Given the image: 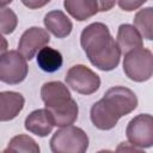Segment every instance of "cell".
<instances>
[{"instance_id":"cell-1","label":"cell","mask_w":153,"mask_h":153,"mask_svg":"<svg viewBox=\"0 0 153 153\" xmlns=\"http://www.w3.org/2000/svg\"><path fill=\"white\" fill-rule=\"evenodd\" d=\"M80 44L96 68L109 72L118 66L122 51L104 23L96 22L87 25L81 31Z\"/></svg>"},{"instance_id":"cell-2","label":"cell","mask_w":153,"mask_h":153,"mask_svg":"<svg viewBox=\"0 0 153 153\" xmlns=\"http://www.w3.org/2000/svg\"><path fill=\"white\" fill-rule=\"evenodd\" d=\"M49 143L54 153H84L88 148V136L81 128L71 124L57 129Z\"/></svg>"},{"instance_id":"cell-3","label":"cell","mask_w":153,"mask_h":153,"mask_svg":"<svg viewBox=\"0 0 153 153\" xmlns=\"http://www.w3.org/2000/svg\"><path fill=\"white\" fill-rule=\"evenodd\" d=\"M123 72L136 82L149 80L153 76V53L142 47L124 54Z\"/></svg>"},{"instance_id":"cell-4","label":"cell","mask_w":153,"mask_h":153,"mask_svg":"<svg viewBox=\"0 0 153 153\" xmlns=\"http://www.w3.org/2000/svg\"><path fill=\"white\" fill-rule=\"evenodd\" d=\"M27 60L19 50H7L0 56V80L8 85H17L25 80L29 67Z\"/></svg>"},{"instance_id":"cell-5","label":"cell","mask_w":153,"mask_h":153,"mask_svg":"<svg viewBox=\"0 0 153 153\" xmlns=\"http://www.w3.org/2000/svg\"><path fill=\"white\" fill-rule=\"evenodd\" d=\"M126 135L129 143L139 149L153 146V116L140 114L131 118L127 126Z\"/></svg>"},{"instance_id":"cell-6","label":"cell","mask_w":153,"mask_h":153,"mask_svg":"<svg viewBox=\"0 0 153 153\" xmlns=\"http://www.w3.org/2000/svg\"><path fill=\"white\" fill-rule=\"evenodd\" d=\"M67 86L80 94H92L100 86V78L85 65L72 66L65 76Z\"/></svg>"},{"instance_id":"cell-7","label":"cell","mask_w":153,"mask_h":153,"mask_svg":"<svg viewBox=\"0 0 153 153\" xmlns=\"http://www.w3.org/2000/svg\"><path fill=\"white\" fill-rule=\"evenodd\" d=\"M50 42V36L47 29H42L39 26L29 27L23 32L19 38L18 50L26 60H32L37 53Z\"/></svg>"},{"instance_id":"cell-8","label":"cell","mask_w":153,"mask_h":153,"mask_svg":"<svg viewBox=\"0 0 153 153\" xmlns=\"http://www.w3.org/2000/svg\"><path fill=\"white\" fill-rule=\"evenodd\" d=\"M122 116L118 114L116 108L105 100L103 97L96 102L90 110V118L93 126L100 130L112 129Z\"/></svg>"},{"instance_id":"cell-9","label":"cell","mask_w":153,"mask_h":153,"mask_svg":"<svg viewBox=\"0 0 153 153\" xmlns=\"http://www.w3.org/2000/svg\"><path fill=\"white\" fill-rule=\"evenodd\" d=\"M108 102H110L121 114V116H126L133 112L137 106L136 94L128 87L124 86H114L110 87L103 96Z\"/></svg>"},{"instance_id":"cell-10","label":"cell","mask_w":153,"mask_h":153,"mask_svg":"<svg viewBox=\"0 0 153 153\" xmlns=\"http://www.w3.org/2000/svg\"><path fill=\"white\" fill-rule=\"evenodd\" d=\"M41 98L47 109L55 108L72 99L71 91L61 81H48L41 87Z\"/></svg>"},{"instance_id":"cell-11","label":"cell","mask_w":153,"mask_h":153,"mask_svg":"<svg viewBox=\"0 0 153 153\" xmlns=\"http://www.w3.org/2000/svg\"><path fill=\"white\" fill-rule=\"evenodd\" d=\"M24 127L29 133L35 134L39 137H45L51 133L55 126L50 117L49 111L44 108L30 112L25 118Z\"/></svg>"},{"instance_id":"cell-12","label":"cell","mask_w":153,"mask_h":153,"mask_svg":"<svg viewBox=\"0 0 153 153\" xmlns=\"http://www.w3.org/2000/svg\"><path fill=\"white\" fill-rule=\"evenodd\" d=\"M0 104L1 112L0 120L1 122H7L16 118L19 112L23 110L25 99L23 94L14 91H2L0 93Z\"/></svg>"},{"instance_id":"cell-13","label":"cell","mask_w":153,"mask_h":153,"mask_svg":"<svg viewBox=\"0 0 153 153\" xmlns=\"http://www.w3.org/2000/svg\"><path fill=\"white\" fill-rule=\"evenodd\" d=\"M45 29L57 38H65L71 35L73 24L71 19L60 10L48 12L43 19Z\"/></svg>"},{"instance_id":"cell-14","label":"cell","mask_w":153,"mask_h":153,"mask_svg":"<svg viewBox=\"0 0 153 153\" xmlns=\"http://www.w3.org/2000/svg\"><path fill=\"white\" fill-rule=\"evenodd\" d=\"M143 37L137 31V29L131 24H121L117 30L116 42L122 51V54H127L134 49H139L143 47Z\"/></svg>"},{"instance_id":"cell-15","label":"cell","mask_w":153,"mask_h":153,"mask_svg":"<svg viewBox=\"0 0 153 153\" xmlns=\"http://www.w3.org/2000/svg\"><path fill=\"white\" fill-rule=\"evenodd\" d=\"M47 110L50 114V117L54 122V126L59 127V128L71 126L78 120L79 106H78V103L73 98L62 105H59L55 108H49Z\"/></svg>"},{"instance_id":"cell-16","label":"cell","mask_w":153,"mask_h":153,"mask_svg":"<svg viewBox=\"0 0 153 153\" xmlns=\"http://www.w3.org/2000/svg\"><path fill=\"white\" fill-rule=\"evenodd\" d=\"M63 7L78 22L87 20L99 12L97 0H63Z\"/></svg>"},{"instance_id":"cell-17","label":"cell","mask_w":153,"mask_h":153,"mask_svg":"<svg viewBox=\"0 0 153 153\" xmlns=\"http://www.w3.org/2000/svg\"><path fill=\"white\" fill-rule=\"evenodd\" d=\"M37 65L38 67L47 73H54L59 71L63 63L62 55L59 50L51 48V47H43L36 55Z\"/></svg>"},{"instance_id":"cell-18","label":"cell","mask_w":153,"mask_h":153,"mask_svg":"<svg viewBox=\"0 0 153 153\" xmlns=\"http://www.w3.org/2000/svg\"><path fill=\"white\" fill-rule=\"evenodd\" d=\"M133 25L143 38L153 41V7H145L137 11Z\"/></svg>"},{"instance_id":"cell-19","label":"cell","mask_w":153,"mask_h":153,"mask_svg":"<svg viewBox=\"0 0 153 153\" xmlns=\"http://www.w3.org/2000/svg\"><path fill=\"white\" fill-rule=\"evenodd\" d=\"M7 151H14V152H29V153H39L41 148L38 143L29 135L25 134H19L13 136L7 147L4 149V152Z\"/></svg>"},{"instance_id":"cell-20","label":"cell","mask_w":153,"mask_h":153,"mask_svg":"<svg viewBox=\"0 0 153 153\" xmlns=\"http://www.w3.org/2000/svg\"><path fill=\"white\" fill-rule=\"evenodd\" d=\"M1 17V32L2 35H10L12 33L18 24L17 14L8 7H2L0 11Z\"/></svg>"},{"instance_id":"cell-21","label":"cell","mask_w":153,"mask_h":153,"mask_svg":"<svg viewBox=\"0 0 153 153\" xmlns=\"http://www.w3.org/2000/svg\"><path fill=\"white\" fill-rule=\"evenodd\" d=\"M146 1L147 0H117L120 8L126 12H133L140 8Z\"/></svg>"},{"instance_id":"cell-22","label":"cell","mask_w":153,"mask_h":153,"mask_svg":"<svg viewBox=\"0 0 153 153\" xmlns=\"http://www.w3.org/2000/svg\"><path fill=\"white\" fill-rule=\"evenodd\" d=\"M20 1L29 10H38L50 2V0H20Z\"/></svg>"},{"instance_id":"cell-23","label":"cell","mask_w":153,"mask_h":153,"mask_svg":"<svg viewBox=\"0 0 153 153\" xmlns=\"http://www.w3.org/2000/svg\"><path fill=\"white\" fill-rule=\"evenodd\" d=\"M97 1L99 6V12H108L116 5L117 0H97Z\"/></svg>"},{"instance_id":"cell-24","label":"cell","mask_w":153,"mask_h":153,"mask_svg":"<svg viewBox=\"0 0 153 153\" xmlns=\"http://www.w3.org/2000/svg\"><path fill=\"white\" fill-rule=\"evenodd\" d=\"M13 0H0V6H1V8L2 7H6L8 4H11Z\"/></svg>"}]
</instances>
